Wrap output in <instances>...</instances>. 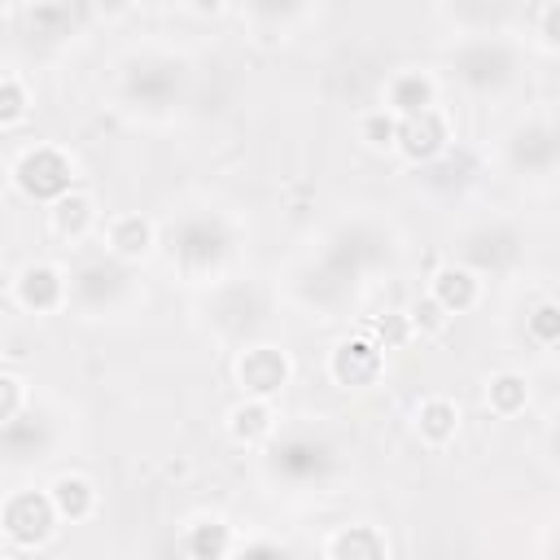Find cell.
Listing matches in <instances>:
<instances>
[{
    "mask_svg": "<svg viewBox=\"0 0 560 560\" xmlns=\"http://www.w3.org/2000/svg\"><path fill=\"white\" fill-rule=\"evenodd\" d=\"M13 184L22 188V197L31 201H61L74 188V162L57 149V144H35L18 158L13 166Z\"/></svg>",
    "mask_w": 560,
    "mask_h": 560,
    "instance_id": "1",
    "label": "cell"
},
{
    "mask_svg": "<svg viewBox=\"0 0 560 560\" xmlns=\"http://www.w3.org/2000/svg\"><path fill=\"white\" fill-rule=\"evenodd\" d=\"M228 249H232V236H228L223 219H214V214H192L171 232V262H179L192 276L219 267L228 258Z\"/></svg>",
    "mask_w": 560,
    "mask_h": 560,
    "instance_id": "2",
    "label": "cell"
},
{
    "mask_svg": "<svg viewBox=\"0 0 560 560\" xmlns=\"http://www.w3.org/2000/svg\"><path fill=\"white\" fill-rule=\"evenodd\" d=\"M57 508H52V494H39V490H18L9 494L4 512H0V525H4V538L13 547H39L52 525H57Z\"/></svg>",
    "mask_w": 560,
    "mask_h": 560,
    "instance_id": "3",
    "label": "cell"
},
{
    "mask_svg": "<svg viewBox=\"0 0 560 560\" xmlns=\"http://www.w3.org/2000/svg\"><path fill=\"white\" fill-rule=\"evenodd\" d=\"M385 368V346L372 337V332H359V337H341L328 354V376L346 389H359V385H372Z\"/></svg>",
    "mask_w": 560,
    "mask_h": 560,
    "instance_id": "4",
    "label": "cell"
},
{
    "mask_svg": "<svg viewBox=\"0 0 560 560\" xmlns=\"http://www.w3.org/2000/svg\"><path fill=\"white\" fill-rule=\"evenodd\" d=\"M446 149H451V122H446V114H442L438 105H429V109L402 118V127H398V153H402L407 162L429 166V162H438Z\"/></svg>",
    "mask_w": 560,
    "mask_h": 560,
    "instance_id": "5",
    "label": "cell"
},
{
    "mask_svg": "<svg viewBox=\"0 0 560 560\" xmlns=\"http://www.w3.org/2000/svg\"><path fill=\"white\" fill-rule=\"evenodd\" d=\"M293 376V363L280 346H245L236 359V381L254 398H276Z\"/></svg>",
    "mask_w": 560,
    "mask_h": 560,
    "instance_id": "6",
    "label": "cell"
},
{
    "mask_svg": "<svg viewBox=\"0 0 560 560\" xmlns=\"http://www.w3.org/2000/svg\"><path fill=\"white\" fill-rule=\"evenodd\" d=\"M455 74H459L464 88H472V92H490V88H499V83L512 79V57H508L503 44L477 39V44H468V48L455 52Z\"/></svg>",
    "mask_w": 560,
    "mask_h": 560,
    "instance_id": "7",
    "label": "cell"
},
{
    "mask_svg": "<svg viewBox=\"0 0 560 560\" xmlns=\"http://www.w3.org/2000/svg\"><path fill=\"white\" fill-rule=\"evenodd\" d=\"M13 293L26 311L44 315V311H57L66 302V276L52 267V262H26L13 280Z\"/></svg>",
    "mask_w": 560,
    "mask_h": 560,
    "instance_id": "8",
    "label": "cell"
},
{
    "mask_svg": "<svg viewBox=\"0 0 560 560\" xmlns=\"http://www.w3.org/2000/svg\"><path fill=\"white\" fill-rule=\"evenodd\" d=\"M429 105H438V83H433V74H424V70H398V74L385 83V109H394L398 118L420 114V109H429Z\"/></svg>",
    "mask_w": 560,
    "mask_h": 560,
    "instance_id": "9",
    "label": "cell"
},
{
    "mask_svg": "<svg viewBox=\"0 0 560 560\" xmlns=\"http://www.w3.org/2000/svg\"><path fill=\"white\" fill-rule=\"evenodd\" d=\"M429 293H433L451 315H459V311H472V306H477L481 280H477V271H472V267H464V262H446V267H438V271H433Z\"/></svg>",
    "mask_w": 560,
    "mask_h": 560,
    "instance_id": "10",
    "label": "cell"
},
{
    "mask_svg": "<svg viewBox=\"0 0 560 560\" xmlns=\"http://www.w3.org/2000/svg\"><path fill=\"white\" fill-rule=\"evenodd\" d=\"M105 249L118 258V262H136L153 249V223L144 214H114L105 223Z\"/></svg>",
    "mask_w": 560,
    "mask_h": 560,
    "instance_id": "11",
    "label": "cell"
},
{
    "mask_svg": "<svg viewBox=\"0 0 560 560\" xmlns=\"http://www.w3.org/2000/svg\"><path fill=\"white\" fill-rule=\"evenodd\" d=\"M271 429H276V411H271L267 398L245 394V402H236V407L228 411V433H232L241 446H258V442H267Z\"/></svg>",
    "mask_w": 560,
    "mask_h": 560,
    "instance_id": "12",
    "label": "cell"
},
{
    "mask_svg": "<svg viewBox=\"0 0 560 560\" xmlns=\"http://www.w3.org/2000/svg\"><path fill=\"white\" fill-rule=\"evenodd\" d=\"M324 551L332 560H381V556H389V542L376 534V525H341L324 542Z\"/></svg>",
    "mask_w": 560,
    "mask_h": 560,
    "instance_id": "13",
    "label": "cell"
},
{
    "mask_svg": "<svg viewBox=\"0 0 560 560\" xmlns=\"http://www.w3.org/2000/svg\"><path fill=\"white\" fill-rule=\"evenodd\" d=\"M48 494H52V508H57L61 521H83V516H92V508H96V490H92V481L79 477V472H61V477L48 486Z\"/></svg>",
    "mask_w": 560,
    "mask_h": 560,
    "instance_id": "14",
    "label": "cell"
},
{
    "mask_svg": "<svg viewBox=\"0 0 560 560\" xmlns=\"http://www.w3.org/2000/svg\"><path fill=\"white\" fill-rule=\"evenodd\" d=\"M179 547H184L188 556H197V560H219V556H228V551H236V542H232V529H228V525H223L219 516H206V521H192Z\"/></svg>",
    "mask_w": 560,
    "mask_h": 560,
    "instance_id": "15",
    "label": "cell"
},
{
    "mask_svg": "<svg viewBox=\"0 0 560 560\" xmlns=\"http://www.w3.org/2000/svg\"><path fill=\"white\" fill-rule=\"evenodd\" d=\"M416 429L429 446H446L459 429V407L451 398H424L420 411H416Z\"/></svg>",
    "mask_w": 560,
    "mask_h": 560,
    "instance_id": "16",
    "label": "cell"
},
{
    "mask_svg": "<svg viewBox=\"0 0 560 560\" xmlns=\"http://www.w3.org/2000/svg\"><path fill=\"white\" fill-rule=\"evenodd\" d=\"M92 219H96V206H92V197L88 192H66L61 201H52V228L61 232V236H70V241H79L88 228H92Z\"/></svg>",
    "mask_w": 560,
    "mask_h": 560,
    "instance_id": "17",
    "label": "cell"
},
{
    "mask_svg": "<svg viewBox=\"0 0 560 560\" xmlns=\"http://www.w3.org/2000/svg\"><path fill=\"white\" fill-rule=\"evenodd\" d=\"M486 402H490L494 416H516V411H525V402H529V381H525L521 372H499V376H490V385H486Z\"/></svg>",
    "mask_w": 560,
    "mask_h": 560,
    "instance_id": "18",
    "label": "cell"
},
{
    "mask_svg": "<svg viewBox=\"0 0 560 560\" xmlns=\"http://www.w3.org/2000/svg\"><path fill=\"white\" fill-rule=\"evenodd\" d=\"M398 127H402V118L381 105V109H372V114L359 118V140H363L368 149L385 153V149H398Z\"/></svg>",
    "mask_w": 560,
    "mask_h": 560,
    "instance_id": "19",
    "label": "cell"
},
{
    "mask_svg": "<svg viewBox=\"0 0 560 560\" xmlns=\"http://www.w3.org/2000/svg\"><path fill=\"white\" fill-rule=\"evenodd\" d=\"M411 332H416V324H411V315H407V311H385V315H376V324H372V337H376L385 350L407 346V341H411Z\"/></svg>",
    "mask_w": 560,
    "mask_h": 560,
    "instance_id": "20",
    "label": "cell"
},
{
    "mask_svg": "<svg viewBox=\"0 0 560 560\" xmlns=\"http://www.w3.org/2000/svg\"><path fill=\"white\" fill-rule=\"evenodd\" d=\"M525 332L538 346H560V302H538L525 319Z\"/></svg>",
    "mask_w": 560,
    "mask_h": 560,
    "instance_id": "21",
    "label": "cell"
},
{
    "mask_svg": "<svg viewBox=\"0 0 560 560\" xmlns=\"http://www.w3.org/2000/svg\"><path fill=\"white\" fill-rule=\"evenodd\" d=\"M26 88H22V79L18 74H4V83H0V122L4 127H13V122H22L26 118Z\"/></svg>",
    "mask_w": 560,
    "mask_h": 560,
    "instance_id": "22",
    "label": "cell"
},
{
    "mask_svg": "<svg viewBox=\"0 0 560 560\" xmlns=\"http://www.w3.org/2000/svg\"><path fill=\"white\" fill-rule=\"evenodd\" d=\"M407 315H411L416 332H442V328H446V319H451V311H446L433 293H424L420 302H411V311H407Z\"/></svg>",
    "mask_w": 560,
    "mask_h": 560,
    "instance_id": "23",
    "label": "cell"
},
{
    "mask_svg": "<svg viewBox=\"0 0 560 560\" xmlns=\"http://www.w3.org/2000/svg\"><path fill=\"white\" fill-rule=\"evenodd\" d=\"M22 398H26V381H22L18 372H4V376H0V424L18 420Z\"/></svg>",
    "mask_w": 560,
    "mask_h": 560,
    "instance_id": "24",
    "label": "cell"
},
{
    "mask_svg": "<svg viewBox=\"0 0 560 560\" xmlns=\"http://www.w3.org/2000/svg\"><path fill=\"white\" fill-rule=\"evenodd\" d=\"M538 35H542V44H547V48H556V52H560V0H551V4L538 13Z\"/></svg>",
    "mask_w": 560,
    "mask_h": 560,
    "instance_id": "25",
    "label": "cell"
},
{
    "mask_svg": "<svg viewBox=\"0 0 560 560\" xmlns=\"http://www.w3.org/2000/svg\"><path fill=\"white\" fill-rule=\"evenodd\" d=\"M302 0H254V9L258 13H271V18H280V13H293Z\"/></svg>",
    "mask_w": 560,
    "mask_h": 560,
    "instance_id": "26",
    "label": "cell"
},
{
    "mask_svg": "<svg viewBox=\"0 0 560 560\" xmlns=\"http://www.w3.org/2000/svg\"><path fill=\"white\" fill-rule=\"evenodd\" d=\"M192 13H219L223 9V0H184Z\"/></svg>",
    "mask_w": 560,
    "mask_h": 560,
    "instance_id": "27",
    "label": "cell"
},
{
    "mask_svg": "<svg viewBox=\"0 0 560 560\" xmlns=\"http://www.w3.org/2000/svg\"><path fill=\"white\" fill-rule=\"evenodd\" d=\"M127 4H131V0H96V9H101V13H122Z\"/></svg>",
    "mask_w": 560,
    "mask_h": 560,
    "instance_id": "28",
    "label": "cell"
},
{
    "mask_svg": "<svg viewBox=\"0 0 560 560\" xmlns=\"http://www.w3.org/2000/svg\"><path fill=\"white\" fill-rule=\"evenodd\" d=\"M551 451H556V459H560V424H556V433H551Z\"/></svg>",
    "mask_w": 560,
    "mask_h": 560,
    "instance_id": "29",
    "label": "cell"
}]
</instances>
